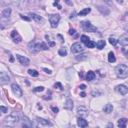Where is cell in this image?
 Here are the masks:
<instances>
[{"instance_id":"cell-1","label":"cell","mask_w":128,"mask_h":128,"mask_svg":"<svg viewBox=\"0 0 128 128\" xmlns=\"http://www.w3.org/2000/svg\"><path fill=\"white\" fill-rule=\"evenodd\" d=\"M115 73L119 78H126L128 76V66L126 64H120L115 68Z\"/></svg>"},{"instance_id":"cell-2","label":"cell","mask_w":128,"mask_h":128,"mask_svg":"<svg viewBox=\"0 0 128 128\" xmlns=\"http://www.w3.org/2000/svg\"><path fill=\"white\" fill-rule=\"evenodd\" d=\"M29 48L31 51H34V52H37V51H40L41 49L42 50H47L49 47L44 43V42H41V43H38V42H35V41H32L29 43Z\"/></svg>"},{"instance_id":"cell-3","label":"cell","mask_w":128,"mask_h":128,"mask_svg":"<svg viewBox=\"0 0 128 128\" xmlns=\"http://www.w3.org/2000/svg\"><path fill=\"white\" fill-rule=\"evenodd\" d=\"M18 121H19L18 116H16V115H9V116H7V117L4 119L3 123H4V125L7 126V127H14V126L18 123Z\"/></svg>"},{"instance_id":"cell-4","label":"cell","mask_w":128,"mask_h":128,"mask_svg":"<svg viewBox=\"0 0 128 128\" xmlns=\"http://www.w3.org/2000/svg\"><path fill=\"white\" fill-rule=\"evenodd\" d=\"M81 27L86 32H96L97 31V28L94 25H92L89 21H82L81 22Z\"/></svg>"},{"instance_id":"cell-5","label":"cell","mask_w":128,"mask_h":128,"mask_svg":"<svg viewBox=\"0 0 128 128\" xmlns=\"http://www.w3.org/2000/svg\"><path fill=\"white\" fill-rule=\"evenodd\" d=\"M59 21H60V15H59V14H53V15H51V16L49 17V22H50L52 28L57 27Z\"/></svg>"},{"instance_id":"cell-6","label":"cell","mask_w":128,"mask_h":128,"mask_svg":"<svg viewBox=\"0 0 128 128\" xmlns=\"http://www.w3.org/2000/svg\"><path fill=\"white\" fill-rule=\"evenodd\" d=\"M11 89H12L14 95H16L17 97H21V96H22V89L20 88V86H19L18 84L13 83V84L11 85Z\"/></svg>"},{"instance_id":"cell-7","label":"cell","mask_w":128,"mask_h":128,"mask_svg":"<svg viewBox=\"0 0 128 128\" xmlns=\"http://www.w3.org/2000/svg\"><path fill=\"white\" fill-rule=\"evenodd\" d=\"M83 46L80 44V43H74V44H72V46H71V52L72 53H79V52H82L83 51Z\"/></svg>"},{"instance_id":"cell-8","label":"cell","mask_w":128,"mask_h":128,"mask_svg":"<svg viewBox=\"0 0 128 128\" xmlns=\"http://www.w3.org/2000/svg\"><path fill=\"white\" fill-rule=\"evenodd\" d=\"M9 81H10V76L8 75V73H6L4 71L0 72V82L2 84H7Z\"/></svg>"},{"instance_id":"cell-9","label":"cell","mask_w":128,"mask_h":128,"mask_svg":"<svg viewBox=\"0 0 128 128\" xmlns=\"http://www.w3.org/2000/svg\"><path fill=\"white\" fill-rule=\"evenodd\" d=\"M11 38L13 39V41H14L15 43H20V42L22 41V37L20 36V34H19L16 30H13V31L11 32Z\"/></svg>"},{"instance_id":"cell-10","label":"cell","mask_w":128,"mask_h":128,"mask_svg":"<svg viewBox=\"0 0 128 128\" xmlns=\"http://www.w3.org/2000/svg\"><path fill=\"white\" fill-rule=\"evenodd\" d=\"M115 90H116L118 93H120L121 95H126L127 92H128V88H127L125 85H123V84L117 85V86L115 87Z\"/></svg>"},{"instance_id":"cell-11","label":"cell","mask_w":128,"mask_h":128,"mask_svg":"<svg viewBox=\"0 0 128 128\" xmlns=\"http://www.w3.org/2000/svg\"><path fill=\"white\" fill-rule=\"evenodd\" d=\"M21 128H32V122L27 117H23L21 121Z\"/></svg>"},{"instance_id":"cell-12","label":"cell","mask_w":128,"mask_h":128,"mask_svg":"<svg viewBox=\"0 0 128 128\" xmlns=\"http://www.w3.org/2000/svg\"><path fill=\"white\" fill-rule=\"evenodd\" d=\"M16 57H17V59H18V61L20 62V64H22V65H28L29 64V59L27 58V57H25V56H22V55H19V54H17L16 55Z\"/></svg>"},{"instance_id":"cell-13","label":"cell","mask_w":128,"mask_h":128,"mask_svg":"<svg viewBox=\"0 0 128 128\" xmlns=\"http://www.w3.org/2000/svg\"><path fill=\"white\" fill-rule=\"evenodd\" d=\"M118 42H120V44H121L122 46L126 47V46L128 45V36H127V34H123L122 36H120Z\"/></svg>"},{"instance_id":"cell-14","label":"cell","mask_w":128,"mask_h":128,"mask_svg":"<svg viewBox=\"0 0 128 128\" xmlns=\"http://www.w3.org/2000/svg\"><path fill=\"white\" fill-rule=\"evenodd\" d=\"M88 110H87V108H85V107H83V106H79L78 108H77V114L78 115H80V117H84V116H86L88 113Z\"/></svg>"},{"instance_id":"cell-15","label":"cell","mask_w":128,"mask_h":128,"mask_svg":"<svg viewBox=\"0 0 128 128\" xmlns=\"http://www.w3.org/2000/svg\"><path fill=\"white\" fill-rule=\"evenodd\" d=\"M77 124L80 128H86L88 126V122L83 118V117H79L77 119Z\"/></svg>"},{"instance_id":"cell-16","label":"cell","mask_w":128,"mask_h":128,"mask_svg":"<svg viewBox=\"0 0 128 128\" xmlns=\"http://www.w3.org/2000/svg\"><path fill=\"white\" fill-rule=\"evenodd\" d=\"M37 122L40 124V125H44V126H48V125H51V122L49 120H46L44 118H40V117H37Z\"/></svg>"},{"instance_id":"cell-17","label":"cell","mask_w":128,"mask_h":128,"mask_svg":"<svg viewBox=\"0 0 128 128\" xmlns=\"http://www.w3.org/2000/svg\"><path fill=\"white\" fill-rule=\"evenodd\" d=\"M126 124H127V119L126 118H121L117 122V125H118L119 128H126Z\"/></svg>"},{"instance_id":"cell-18","label":"cell","mask_w":128,"mask_h":128,"mask_svg":"<svg viewBox=\"0 0 128 128\" xmlns=\"http://www.w3.org/2000/svg\"><path fill=\"white\" fill-rule=\"evenodd\" d=\"M30 15V17L33 19V20H35L36 22H43V18L41 17V16H39V15H37V14H35V13H30L29 14Z\"/></svg>"},{"instance_id":"cell-19","label":"cell","mask_w":128,"mask_h":128,"mask_svg":"<svg viewBox=\"0 0 128 128\" xmlns=\"http://www.w3.org/2000/svg\"><path fill=\"white\" fill-rule=\"evenodd\" d=\"M64 108L67 109V110H72V108H73V101L71 99H67L65 104H64Z\"/></svg>"},{"instance_id":"cell-20","label":"cell","mask_w":128,"mask_h":128,"mask_svg":"<svg viewBox=\"0 0 128 128\" xmlns=\"http://www.w3.org/2000/svg\"><path fill=\"white\" fill-rule=\"evenodd\" d=\"M103 111H104L106 114L111 113V112L113 111V106H112V104H110V103L106 104V105L104 106V108H103Z\"/></svg>"},{"instance_id":"cell-21","label":"cell","mask_w":128,"mask_h":128,"mask_svg":"<svg viewBox=\"0 0 128 128\" xmlns=\"http://www.w3.org/2000/svg\"><path fill=\"white\" fill-rule=\"evenodd\" d=\"M95 73L93 72V71H88L87 72V74H86V80H88V81H92V80H94L95 79Z\"/></svg>"},{"instance_id":"cell-22","label":"cell","mask_w":128,"mask_h":128,"mask_svg":"<svg viewBox=\"0 0 128 128\" xmlns=\"http://www.w3.org/2000/svg\"><path fill=\"white\" fill-rule=\"evenodd\" d=\"M10 15H11V8H5V9L2 11V16H3V17L8 18Z\"/></svg>"},{"instance_id":"cell-23","label":"cell","mask_w":128,"mask_h":128,"mask_svg":"<svg viewBox=\"0 0 128 128\" xmlns=\"http://www.w3.org/2000/svg\"><path fill=\"white\" fill-rule=\"evenodd\" d=\"M98 10L103 14V15H108L109 14V9L106 7H102V6H98Z\"/></svg>"},{"instance_id":"cell-24","label":"cell","mask_w":128,"mask_h":128,"mask_svg":"<svg viewBox=\"0 0 128 128\" xmlns=\"http://www.w3.org/2000/svg\"><path fill=\"white\" fill-rule=\"evenodd\" d=\"M95 46H97V48H98L99 50H101V49H103L104 46H105V41H104V40H99L97 43H95Z\"/></svg>"},{"instance_id":"cell-25","label":"cell","mask_w":128,"mask_h":128,"mask_svg":"<svg viewBox=\"0 0 128 128\" xmlns=\"http://www.w3.org/2000/svg\"><path fill=\"white\" fill-rule=\"evenodd\" d=\"M108 61L110 63H114L116 61V58H115V55H114L113 52H109V54H108Z\"/></svg>"},{"instance_id":"cell-26","label":"cell","mask_w":128,"mask_h":128,"mask_svg":"<svg viewBox=\"0 0 128 128\" xmlns=\"http://www.w3.org/2000/svg\"><path fill=\"white\" fill-rule=\"evenodd\" d=\"M90 11H91V9H90V8H85V9L81 10V11L78 13V15H79V16H85V15H87Z\"/></svg>"},{"instance_id":"cell-27","label":"cell","mask_w":128,"mask_h":128,"mask_svg":"<svg viewBox=\"0 0 128 128\" xmlns=\"http://www.w3.org/2000/svg\"><path fill=\"white\" fill-rule=\"evenodd\" d=\"M58 54H59L60 56H66V55H67V50H66V48H65V47L60 48V49L58 50Z\"/></svg>"},{"instance_id":"cell-28","label":"cell","mask_w":128,"mask_h":128,"mask_svg":"<svg viewBox=\"0 0 128 128\" xmlns=\"http://www.w3.org/2000/svg\"><path fill=\"white\" fill-rule=\"evenodd\" d=\"M28 74H29L30 76H32V77H37V76L39 75V73H38L36 70H34V69H29V70H28Z\"/></svg>"},{"instance_id":"cell-29","label":"cell","mask_w":128,"mask_h":128,"mask_svg":"<svg viewBox=\"0 0 128 128\" xmlns=\"http://www.w3.org/2000/svg\"><path fill=\"white\" fill-rule=\"evenodd\" d=\"M109 43L113 46H116L117 43H118V40L115 38V37H109Z\"/></svg>"},{"instance_id":"cell-30","label":"cell","mask_w":128,"mask_h":128,"mask_svg":"<svg viewBox=\"0 0 128 128\" xmlns=\"http://www.w3.org/2000/svg\"><path fill=\"white\" fill-rule=\"evenodd\" d=\"M81 41H82L83 43H85V44H86L88 41H90V39H89V37H88V36H86V35H82V36H81Z\"/></svg>"},{"instance_id":"cell-31","label":"cell","mask_w":128,"mask_h":128,"mask_svg":"<svg viewBox=\"0 0 128 128\" xmlns=\"http://www.w3.org/2000/svg\"><path fill=\"white\" fill-rule=\"evenodd\" d=\"M86 46L88 47V48H94L95 47V42H93V41H88L87 43H86Z\"/></svg>"},{"instance_id":"cell-32","label":"cell","mask_w":128,"mask_h":128,"mask_svg":"<svg viewBox=\"0 0 128 128\" xmlns=\"http://www.w3.org/2000/svg\"><path fill=\"white\" fill-rule=\"evenodd\" d=\"M69 34H70V35H73L75 38L78 36V34L76 33V30H75V29H70V30H69Z\"/></svg>"},{"instance_id":"cell-33","label":"cell","mask_w":128,"mask_h":128,"mask_svg":"<svg viewBox=\"0 0 128 128\" xmlns=\"http://www.w3.org/2000/svg\"><path fill=\"white\" fill-rule=\"evenodd\" d=\"M44 90V87L43 86H38L36 88H34V92H41Z\"/></svg>"},{"instance_id":"cell-34","label":"cell","mask_w":128,"mask_h":128,"mask_svg":"<svg viewBox=\"0 0 128 128\" xmlns=\"http://www.w3.org/2000/svg\"><path fill=\"white\" fill-rule=\"evenodd\" d=\"M54 87H55V88H57V89H59V90H62V84H61L60 82H57V83H55Z\"/></svg>"},{"instance_id":"cell-35","label":"cell","mask_w":128,"mask_h":128,"mask_svg":"<svg viewBox=\"0 0 128 128\" xmlns=\"http://www.w3.org/2000/svg\"><path fill=\"white\" fill-rule=\"evenodd\" d=\"M0 110H1L3 113H6V112H7V108H6V107H3V106H0Z\"/></svg>"},{"instance_id":"cell-36","label":"cell","mask_w":128,"mask_h":128,"mask_svg":"<svg viewBox=\"0 0 128 128\" xmlns=\"http://www.w3.org/2000/svg\"><path fill=\"white\" fill-rule=\"evenodd\" d=\"M82 57H79V56H77L76 57V59L77 60H82V59H86V55H81Z\"/></svg>"},{"instance_id":"cell-37","label":"cell","mask_w":128,"mask_h":128,"mask_svg":"<svg viewBox=\"0 0 128 128\" xmlns=\"http://www.w3.org/2000/svg\"><path fill=\"white\" fill-rule=\"evenodd\" d=\"M106 128H114V125H113V123H111V122H109V123L107 124V126H106Z\"/></svg>"},{"instance_id":"cell-38","label":"cell","mask_w":128,"mask_h":128,"mask_svg":"<svg viewBox=\"0 0 128 128\" xmlns=\"http://www.w3.org/2000/svg\"><path fill=\"white\" fill-rule=\"evenodd\" d=\"M20 17H21L22 19L26 20V21H29V20H30V18H28V17H26V16H24V15H20Z\"/></svg>"},{"instance_id":"cell-39","label":"cell","mask_w":128,"mask_h":128,"mask_svg":"<svg viewBox=\"0 0 128 128\" xmlns=\"http://www.w3.org/2000/svg\"><path fill=\"white\" fill-rule=\"evenodd\" d=\"M53 4H54V6H57V7H58V9H61V6L59 5V3H58V1H56V2H54Z\"/></svg>"},{"instance_id":"cell-40","label":"cell","mask_w":128,"mask_h":128,"mask_svg":"<svg viewBox=\"0 0 128 128\" xmlns=\"http://www.w3.org/2000/svg\"><path fill=\"white\" fill-rule=\"evenodd\" d=\"M43 70H44L46 73H48V74H51V73H52V71L49 70V69H47V68H43Z\"/></svg>"},{"instance_id":"cell-41","label":"cell","mask_w":128,"mask_h":128,"mask_svg":"<svg viewBox=\"0 0 128 128\" xmlns=\"http://www.w3.org/2000/svg\"><path fill=\"white\" fill-rule=\"evenodd\" d=\"M52 110H53V112H54V113H57V112L59 111V109H58L57 107H54V106L52 107Z\"/></svg>"},{"instance_id":"cell-42","label":"cell","mask_w":128,"mask_h":128,"mask_svg":"<svg viewBox=\"0 0 128 128\" xmlns=\"http://www.w3.org/2000/svg\"><path fill=\"white\" fill-rule=\"evenodd\" d=\"M79 88H80L81 90H85V88H86V85H84V84H81Z\"/></svg>"},{"instance_id":"cell-43","label":"cell","mask_w":128,"mask_h":128,"mask_svg":"<svg viewBox=\"0 0 128 128\" xmlns=\"http://www.w3.org/2000/svg\"><path fill=\"white\" fill-rule=\"evenodd\" d=\"M58 38L60 39V42H63V38H62V36H61V35H58Z\"/></svg>"},{"instance_id":"cell-44","label":"cell","mask_w":128,"mask_h":128,"mask_svg":"<svg viewBox=\"0 0 128 128\" xmlns=\"http://www.w3.org/2000/svg\"><path fill=\"white\" fill-rule=\"evenodd\" d=\"M85 95H86V94H85L84 92H82V93L80 94V96H81V97H85Z\"/></svg>"},{"instance_id":"cell-45","label":"cell","mask_w":128,"mask_h":128,"mask_svg":"<svg viewBox=\"0 0 128 128\" xmlns=\"http://www.w3.org/2000/svg\"><path fill=\"white\" fill-rule=\"evenodd\" d=\"M0 115H1V110H0Z\"/></svg>"},{"instance_id":"cell-46","label":"cell","mask_w":128,"mask_h":128,"mask_svg":"<svg viewBox=\"0 0 128 128\" xmlns=\"http://www.w3.org/2000/svg\"><path fill=\"white\" fill-rule=\"evenodd\" d=\"M36 128H39V127H36Z\"/></svg>"}]
</instances>
